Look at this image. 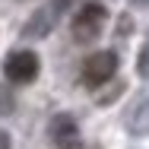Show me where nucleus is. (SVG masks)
Returning <instances> with one entry per match:
<instances>
[{"label":"nucleus","instance_id":"2","mask_svg":"<svg viewBox=\"0 0 149 149\" xmlns=\"http://www.w3.org/2000/svg\"><path fill=\"white\" fill-rule=\"evenodd\" d=\"M114 70H118V54L114 51H95L83 63V86L95 89V86L108 83L114 76Z\"/></svg>","mask_w":149,"mask_h":149},{"label":"nucleus","instance_id":"4","mask_svg":"<svg viewBox=\"0 0 149 149\" xmlns=\"http://www.w3.org/2000/svg\"><path fill=\"white\" fill-rule=\"evenodd\" d=\"M51 136L60 143H70V140H76V124H73V118L70 114H60V118L51 120Z\"/></svg>","mask_w":149,"mask_h":149},{"label":"nucleus","instance_id":"1","mask_svg":"<svg viewBox=\"0 0 149 149\" xmlns=\"http://www.w3.org/2000/svg\"><path fill=\"white\" fill-rule=\"evenodd\" d=\"M105 26V6L102 3H83L73 16V38L76 41H95Z\"/></svg>","mask_w":149,"mask_h":149},{"label":"nucleus","instance_id":"9","mask_svg":"<svg viewBox=\"0 0 149 149\" xmlns=\"http://www.w3.org/2000/svg\"><path fill=\"white\" fill-rule=\"evenodd\" d=\"M0 149H10V136L6 133H0Z\"/></svg>","mask_w":149,"mask_h":149},{"label":"nucleus","instance_id":"5","mask_svg":"<svg viewBox=\"0 0 149 149\" xmlns=\"http://www.w3.org/2000/svg\"><path fill=\"white\" fill-rule=\"evenodd\" d=\"M54 10L51 6H45V10H38L35 16H32V26H26V35H45V32L54 26Z\"/></svg>","mask_w":149,"mask_h":149},{"label":"nucleus","instance_id":"8","mask_svg":"<svg viewBox=\"0 0 149 149\" xmlns=\"http://www.w3.org/2000/svg\"><path fill=\"white\" fill-rule=\"evenodd\" d=\"M60 149H86L79 140H70V143H60Z\"/></svg>","mask_w":149,"mask_h":149},{"label":"nucleus","instance_id":"3","mask_svg":"<svg viewBox=\"0 0 149 149\" xmlns=\"http://www.w3.org/2000/svg\"><path fill=\"white\" fill-rule=\"evenodd\" d=\"M38 54L35 51H13L10 57L3 60V73H6V79L10 83H19V86H26V83H32L35 76H38Z\"/></svg>","mask_w":149,"mask_h":149},{"label":"nucleus","instance_id":"7","mask_svg":"<svg viewBox=\"0 0 149 149\" xmlns=\"http://www.w3.org/2000/svg\"><path fill=\"white\" fill-rule=\"evenodd\" d=\"M73 3H76V0H54V3H51V10H54V13H63V10H70Z\"/></svg>","mask_w":149,"mask_h":149},{"label":"nucleus","instance_id":"10","mask_svg":"<svg viewBox=\"0 0 149 149\" xmlns=\"http://www.w3.org/2000/svg\"><path fill=\"white\" fill-rule=\"evenodd\" d=\"M136 3H146V0H136Z\"/></svg>","mask_w":149,"mask_h":149},{"label":"nucleus","instance_id":"6","mask_svg":"<svg viewBox=\"0 0 149 149\" xmlns=\"http://www.w3.org/2000/svg\"><path fill=\"white\" fill-rule=\"evenodd\" d=\"M140 73H143V76H149V45L143 48V54H140Z\"/></svg>","mask_w":149,"mask_h":149}]
</instances>
